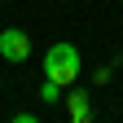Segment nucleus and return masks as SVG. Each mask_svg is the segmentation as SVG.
Returning <instances> with one entry per match:
<instances>
[{
    "label": "nucleus",
    "instance_id": "20e7f679",
    "mask_svg": "<svg viewBox=\"0 0 123 123\" xmlns=\"http://www.w3.org/2000/svg\"><path fill=\"white\" fill-rule=\"evenodd\" d=\"M62 97H66V92H62V84H53V79L40 84V101H44V105H57Z\"/></svg>",
    "mask_w": 123,
    "mask_h": 123
},
{
    "label": "nucleus",
    "instance_id": "f257e3e1",
    "mask_svg": "<svg viewBox=\"0 0 123 123\" xmlns=\"http://www.w3.org/2000/svg\"><path fill=\"white\" fill-rule=\"evenodd\" d=\"M44 79L70 88L79 79V49H75V44H53V49L44 53Z\"/></svg>",
    "mask_w": 123,
    "mask_h": 123
},
{
    "label": "nucleus",
    "instance_id": "f03ea898",
    "mask_svg": "<svg viewBox=\"0 0 123 123\" xmlns=\"http://www.w3.org/2000/svg\"><path fill=\"white\" fill-rule=\"evenodd\" d=\"M0 57L5 62H26L31 57V35L18 31V26H5L0 31Z\"/></svg>",
    "mask_w": 123,
    "mask_h": 123
},
{
    "label": "nucleus",
    "instance_id": "7ed1b4c3",
    "mask_svg": "<svg viewBox=\"0 0 123 123\" xmlns=\"http://www.w3.org/2000/svg\"><path fill=\"white\" fill-rule=\"evenodd\" d=\"M66 114H70L75 123H88V119H92V92H88V88H70V92H66Z\"/></svg>",
    "mask_w": 123,
    "mask_h": 123
}]
</instances>
